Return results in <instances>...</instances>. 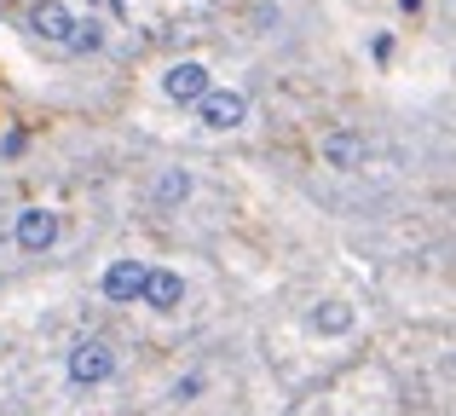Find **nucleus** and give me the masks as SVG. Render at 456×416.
<instances>
[{
	"mask_svg": "<svg viewBox=\"0 0 456 416\" xmlns=\"http://www.w3.org/2000/svg\"><path fill=\"white\" fill-rule=\"evenodd\" d=\"M23 23H29V29L41 35V41H53V46H76V53H93V46L104 41L99 18H76V12H69L64 0H35Z\"/></svg>",
	"mask_w": 456,
	"mask_h": 416,
	"instance_id": "f257e3e1",
	"label": "nucleus"
},
{
	"mask_svg": "<svg viewBox=\"0 0 456 416\" xmlns=\"http://www.w3.org/2000/svg\"><path fill=\"white\" fill-rule=\"evenodd\" d=\"M116 371H122V353H116V341H104V336L69 341V353H64L69 387H99V382H110Z\"/></svg>",
	"mask_w": 456,
	"mask_h": 416,
	"instance_id": "f03ea898",
	"label": "nucleus"
},
{
	"mask_svg": "<svg viewBox=\"0 0 456 416\" xmlns=\"http://www.w3.org/2000/svg\"><path fill=\"white\" fill-rule=\"evenodd\" d=\"M191 110H197V122L208 127V134H232V127L248 122V99H243V93H232V87H214L208 99H197Z\"/></svg>",
	"mask_w": 456,
	"mask_h": 416,
	"instance_id": "7ed1b4c3",
	"label": "nucleus"
},
{
	"mask_svg": "<svg viewBox=\"0 0 456 416\" xmlns=\"http://www.w3.org/2000/svg\"><path fill=\"white\" fill-rule=\"evenodd\" d=\"M208 93H214L208 64H197V58H179V64H167V69H162V99H174V104H197V99H208Z\"/></svg>",
	"mask_w": 456,
	"mask_h": 416,
	"instance_id": "20e7f679",
	"label": "nucleus"
},
{
	"mask_svg": "<svg viewBox=\"0 0 456 416\" xmlns=\"http://www.w3.org/2000/svg\"><path fill=\"white\" fill-rule=\"evenodd\" d=\"M58 208H23L18 220H12V243L23 249V255H46V249L58 243Z\"/></svg>",
	"mask_w": 456,
	"mask_h": 416,
	"instance_id": "39448f33",
	"label": "nucleus"
},
{
	"mask_svg": "<svg viewBox=\"0 0 456 416\" xmlns=\"http://www.w3.org/2000/svg\"><path fill=\"white\" fill-rule=\"evenodd\" d=\"M145 278H151L145 260H116V266L99 278V295L110 306H134V301H145Z\"/></svg>",
	"mask_w": 456,
	"mask_h": 416,
	"instance_id": "423d86ee",
	"label": "nucleus"
},
{
	"mask_svg": "<svg viewBox=\"0 0 456 416\" xmlns=\"http://www.w3.org/2000/svg\"><path fill=\"white\" fill-rule=\"evenodd\" d=\"M323 162H330L335 174H353V168H364L370 162V139L364 134H353V127H335V134H323Z\"/></svg>",
	"mask_w": 456,
	"mask_h": 416,
	"instance_id": "0eeeda50",
	"label": "nucleus"
},
{
	"mask_svg": "<svg viewBox=\"0 0 456 416\" xmlns=\"http://www.w3.org/2000/svg\"><path fill=\"white\" fill-rule=\"evenodd\" d=\"M179 301H185V278H179V272H167V266H151L145 301H139V306H151V313H174Z\"/></svg>",
	"mask_w": 456,
	"mask_h": 416,
	"instance_id": "6e6552de",
	"label": "nucleus"
},
{
	"mask_svg": "<svg viewBox=\"0 0 456 416\" xmlns=\"http://www.w3.org/2000/svg\"><path fill=\"white\" fill-rule=\"evenodd\" d=\"M191 192H197L191 168H162V174H156V185H151V203H156V208H179Z\"/></svg>",
	"mask_w": 456,
	"mask_h": 416,
	"instance_id": "1a4fd4ad",
	"label": "nucleus"
},
{
	"mask_svg": "<svg viewBox=\"0 0 456 416\" xmlns=\"http://www.w3.org/2000/svg\"><path fill=\"white\" fill-rule=\"evenodd\" d=\"M306 324L318 330V336H346V330H353V306H346V301H318Z\"/></svg>",
	"mask_w": 456,
	"mask_h": 416,
	"instance_id": "9d476101",
	"label": "nucleus"
},
{
	"mask_svg": "<svg viewBox=\"0 0 456 416\" xmlns=\"http://www.w3.org/2000/svg\"><path fill=\"white\" fill-rule=\"evenodd\" d=\"M202 387H208V376H202V371H191V376H179V382L167 387V399H174V405H191V399H197Z\"/></svg>",
	"mask_w": 456,
	"mask_h": 416,
	"instance_id": "9b49d317",
	"label": "nucleus"
},
{
	"mask_svg": "<svg viewBox=\"0 0 456 416\" xmlns=\"http://www.w3.org/2000/svg\"><path fill=\"white\" fill-rule=\"evenodd\" d=\"M99 6H116V12H122V0H99Z\"/></svg>",
	"mask_w": 456,
	"mask_h": 416,
	"instance_id": "f8f14e48",
	"label": "nucleus"
}]
</instances>
